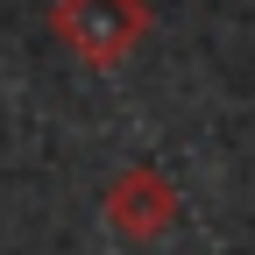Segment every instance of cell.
<instances>
[{
	"instance_id": "1",
	"label": "cell",
	"mask_w": 255,
	"mask_h": 255,
	"mask_svg": "<svg viewBox=\"0 0 255 255\" xmlns=\"http://www.w3.org/2000/svg\"><path fill=\"white\" fill-rule=\"evenodd\" d=\"M142 28H149L142 0H57V36L85 64H100V71L128 64V50L142 43Z\"/></svg>"
},
{
	"instance_id": "2",
	"label": "cell",
	"mask_w": 255,
	"mask_h": 255,
	"mask_svg": "<svg viewBox=\"0 0 255 255\" xmlns=\"http://www.w3.org/2000/svg\"><path fill=\"white\" fill-rule=\"evenodd\" d=\"M170 220H177V191H170V177H156L149 163H142V170H121V177L107 184V227H114V234L156 241Z\"/></svg>"
}]
</instances>
